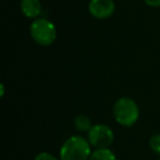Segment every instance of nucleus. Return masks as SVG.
Here are the masks:
<instances>
[{"label": "nucleus", "mask_w": 160, "mask_h": 160, "mask_svg": "<svg viewBox=\"0 0 160 160\" xmlns=\"http://www.w3.org/2000/svg\"><path fill=\"white\" fill-rule=\"evenodd\" d=\"M90 142L82 136H71L59 150L60 160H88L91 155Z\"/></svg>", "instance_id": "obj_1"}, {"label": "nucleus", "mask_w": 160, "mask_h": 160, "mask_svg": "<svg viewBox=\"0 0 160 160\" xmlns=\"http://www.w3.org/2000/svg\"><path fill=\"white\" fill-rule=\"evenodd\" d=\"M113 114L118 124L125 127H131L138 121L139 109L133 99L122 97L114 103Z\"/></svg>", "instance_id": "obj_2"}, {"label": "nucleus", "mask_w": 160, "mask_h": 160, "mask_svg": "<svg viewBox=\"0 0 160 160\" xmlns=\"http://www.w3.org/2000/svg\"><path fill=\"white\" fill-rule=\"evenodd\" d=\"M30 34L34 42L38 45L48 46L55 42L57 31L53 22L44 18H38L34 19L30 27Z\"/></svg>", "instance_id": "obj_3"}, {"label": "nucleus", "mask_w": 160, "mask_h": 160, "mask_svg": "<svg viewBox=\"0 0 160 160\" xmlns=\"http://www.w3.org/2000/svg\"><path fill=\"white\" fill-rule=\"evenodd\" d=\"M88 140L91 146L99 148H109L114 140V133L108 125L96 124L88 132Z\"/></svg>", "instance_id": "obj_4"}, {"label": "nucleus", "mask_w": 160, "mask_h": 160, "mask_svg": "<svg viewBox=\"0 0 160 160\" xmlns=\"http://www.w3.org/2000/svg\"><path fill=\"white\" fill-rule=\"evenodd\" d=\"M88 10L93 18L104 20L114 14L115 2L113 0H90Z\"/></svg>", "instance_id": "obj_5"}, {"label": "nucleus", "mask_w": 160, "mask_h": 160, "mask_svg": "<svg viewBox=\"0 0 160 160\" xmlns=\"http://www.w3.org/2000/svg\"><path fill=\"white\" fill-rule=\"evenodd\" d=\"M21 12L29 19H38L42 12V3L40 0H21Z\"/></svg>", "instance_id": "obj_6"}, {"label": "nucleus", "mask_w": 160, "mask_h": 160, "mask_svg": "<svg viewBox=\"0 0 160 160\" xmlns=\"http://www.w3.org/2000/svg\"><path fill=\"white\" fill-rule=\"evenodd\" d=\"M88 160H118V158L111 149L99 148L91 152Z\"/></svg>", "instance_id": "obj_7"}, {"label": "nucleus", "mask_w": 160, "mask_h": 160, "mask_svg": "<svg viewBox=\"0 0 160 160\" xmlns=\"http://www.w3.org/2000/svg\"><path fill=\"white\" fill-rule=\"evenodd\" d=\"M73 123H75L76 129L79 132H89V129L92 127L90 118L83 114H79L76 116Z\"/></svg>", "instance_id": "obj_8"}, {"label": "nucleus", "mask_w": 160, "mask_h": 160, "mask_svg": "<svg viewBox=\"0 0 160 160\" xmlns=\"http://www.w3.org/2000/svg\"><path fill=\"white\" fill-rule=\"evenodd\" d=\"M149 146L151 150L157 155H160V134H155L149 139Z\"/></svg>", "instance_id": "obj_9"}, {"label": "nucleus", "mask_w": 160, "mask_h": 160, "mask_svg": "<svg viewBox=\"0 0 160 160\" xmlns=\"http://www.w3.org/2000/svg\"><path fill=\"white\" fill-rule=\"evenodd\" d=\"M34 160H57V158L49 152H40L38 155H36Z\"/></svg>", "instance_id": "obj_10"}, {"label": "nucleus", "mask_w": 160, "mask_h": 160, "mask_svg": "<svg viewBox=\"0 0 160 160\" xmlns=\"http://www.w3.org/2000/svg\"><path fill=\"white\" fill-rule=\"evenodd\" d=\"M145 3L149 7L152 8H159L160 7V0H144Z\"/></svg>", "instance_id": "obj_11"}]
</instances>
